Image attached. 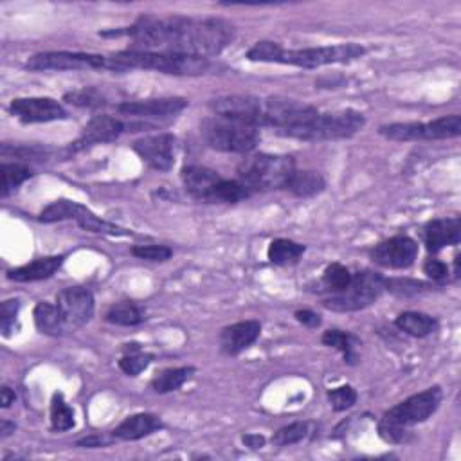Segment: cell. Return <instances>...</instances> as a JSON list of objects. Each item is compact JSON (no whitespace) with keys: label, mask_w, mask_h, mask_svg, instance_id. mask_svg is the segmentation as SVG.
I'll return each mask as SVG.
<instances>
[{"label":"cell","mask_w":461,"mask_h":461,"mask_svg":"<svg viewBox=\"0 0 461 461\" xmlns=\"http://www.w3.org/2000/svg\"><path fill=\"white\" fill-rule=\"evenodd\" d=\"M134 152L153 169L169 171L175 166L177 139L171 134H155L137 139Z\"/></svg>","instance_id":"e0dca14e"},{"label":"cell","mask_w":461,"mask_h":461,"mask_svg":"<svg viewBox=\"0 0 461 461\" xmlns=\"http://www.w3.org/2000/svg\"><path fill=\"white\" fill-rule=\"evenodd\" d=\"M366 125V118L357 111H337L319 112V116L305 127L296 139L300 141H337L350 139L358 134Z\"/></svg>","instance_id":"8fae6325"},{"label":"cell","mask_w":461,"mask_h":461,"mask_svg":"<svg viewBox=\"0 0 461 461\" xmlns=\"http://www.w3.org/2000/svg\"><path fill=\"white\" fill-rule=\"evenodd\" d=\"M201 136L210 148L224 153H249L259 143V128L220 116L204 119Z\"/></svg>","instance_id":"52a82bcc"},{"label":"cell","mask_w":461,"mask_h":461,"mask_svg":"<svg viewBox=\"0 0 461 461\" xmlns=\"http://www.w3.org/2000/svg\"><path fill=\"white\" fill-rule=\"evenodd\" d=\"M164 427L162 420L152 413H137L123 420L114 431L112 436L121 441H137L146 438Z\"/></svg>","instance_id":"603a6c76"},{"label":"cell","mask_w":461,"mask_h":461,"mask_svg":"<svg viewBox=\"0 0 461 461\" xmlns=\"http://www.w3.org/2000/svg\"><path fill=\"white\" fill-rule=\"evenodd\" d=\"M388 289V280L374 270L353 274L351 285L341 292L332 294L323 301V307L333 312H358L374 305Z\"/></svg>","instance_id":"ba28073f"},{"label":"cell","mask_w":461,"mask_h":461,"mask_svg":"<svg viewBox=\"0 0 461 461\" xmlns=\"http://www.w3.org/2000/svg\"><path fill=\"white\" fill-rule=\"evenodd\" d=\"M188 107L184 98H157V100H143V102H125L118 105V112L127 118L137 119H161L180 114Z\"/></svg>","instance_id":"ffe728a7"},{"label":"cell","mask_w":461,"mask_h":461,"mask_svg":"<svg viewBox=\"0 0 461 461\" xmlns=\"http://www.w3.org/2000/svg\"><path fill=\"white\" fill-rule=\"evenodd\" d=\"M65 102L76 107H86V109H98L107 103V98L103 92L98 88H81L65 96Z\"/></svg>","instance_id":"d590c367"},{"label":"cell","mask_w":461,"mask_h":461,"mask_svg":"<svg viewBox=\"0 0 461 461\" xmlns=\"http://www.w3.org/2000/svg\"><path fill=\"white\" fill-rule=\"evenodd\" d=\"M33 317H35L37 328H38L42 333H45V335L58 337V335H62L63 332H67L65 323H63V317H62L58 307L53 305V303H49V301H40V303L35 307Z\"/></svg>","instance_id":"484cf974"},{"label":"cell","mask_w":461,"mask_h":461,"mask_svg":"<svg viewBox=\"0 0 461 461\" xmlns=\"http://www.w3.org/2000/svg\"><path fill=\"white\" fill-rule=\"evenodd\" d=\"M242 440L251 449H261L265 445V438L261 434H245Z\"/></svg>","instance_id":"ee69618b"},{"label":"cell","mask_w":461,"mask_h":461,"mask_svg":"<svg viewBox=\"0 0 461 461\" xmlns=\"http://www.w3.org/2000/svg\"><path fill=\"white\" fill-rule=\"evenodd\" d=\"M192 375H193V367H190V366L169 367V370H164L153 377V381L150 383V388H152V391H155L159 395L171 393L186 384L192 379Z\"/></svg>","instance_id":"4316f807"},{"label":"cell","mask_w":461,"mask_h":461,"mask_svg":"<svg viewBox=\"0 0 461 461\" xmlns=\"http://www.w3.org/2000/svg\"><path fill=\"white\" fill-rule=\"evenodd\" d=\"M321 341H323L325 346L339 350L344 355V362H348V364H355V360L358 358L357 346L360 344V341L355 335L348 333V332L328 330V332H325Z\"/></svg>","instance_id":"f546056e"},{"label":"cell","mask_w":461,"mask_h":461,"mask_svg":"<svg viewBox=\"0 0 461 461\" xmlns=\"http://www.w3.org/2000/svg\"><path fill=\"white\" fill-rule=\"evenodd\" d=\"M56 307L63 317L67 332L85 326L95 317V296L83 287H67L58 292Z\"/></svg>","instance_id":"5bb4252c"},{"label":"cell","mask_w":461,"mask_h":461,"mask_svg":"<svg viewBox=\"0 0 461 461\" xmlns=\"http://www.w3.org/2000/svg\"><path fill=\"white\" fill-rule=\"evenodd\" d=\"M397 328L411 337H427L438 330V321L422 312H404L395 321Z\"/></svg>","instance_id":"83f0119b"},{"label":"cell","mask_w":461,"mask_h":461,"mask_svg":"<svg viewBox=\"0 0 461 461\" xmlns=\"http://www.w3.org/2000/svg\"><path fill=\"white\" fill-rule=\"evenodd\" d=\"M0 397H3V407H10L15 402V391H12V388H8V386L3 388Z\"/></svg>","instance_id":"f6af8a7d"},{"label":"cell","mask_w":461,"mask_h":461,"mask_svg":"<svg viewBox=\"0 0 461 461\" xmlns=\"http://www.w3.org/2000/svg\"><path fill=\"white\" fill-rule=\"evenodd\" d=\"M328 400H330L333 411L341 413V411H346L355 406L357 391L351 386H339V388L328 391Z\"/></svg>","instance_id":"74e56055"},{"label":"cell","mask_w":461,"mask_h":461,"mask_svg":"<svg viewBox=\"0 0 461 461\" xmlns=\"http://www.w3.org/2000/svg\"><path fill=\"white\" fill-rule=\"evenodd\" d=\"M19 310H21L19 300H8L3 303V307H0V330H3L6 337H10L12 332L15 330Z\"/></svg>","instance_id":"f35d334b"},{"label":"cell","mask_w":461,"mask_h":461,"mask_svg":"<svg viewBox=\"0 0 461 461\" xmlns=\"http://www.w3.org/2000/svg\"><path fill=\"white\" fill-rule=\"evenodd\" d=\"M441 399V388L432 386L391 407L379 424L381 438L388 443H407L411 440L409 427L429 420L438 411Z\"/></svg>","instance_id":"3957f363"},{"label":"cell","mask_w":461,"mask_h":461,"mask_svg":"<svg viewBox=\"0 0 461 461\" xmlns=\"http://www.w3.org/2000/svg\"><path fill=\"white\" fill-rule=\"evenodd\" d=\"M381 134L390 141H441L461 134V118L457 114L443 116L427 123H391L381 127Z\"/></svg>","instance_id":"7c38bea8"},{"label":"cell","mask_w":461,"mask_h":461,"mask_svg":"<svg viewBox=\"0 0 461 461\" xmlns=\"http://www.w3.org/2000/svg\"><path fill=\"white\" fill-rule=\"evenodd\" d=\"M296 319H298L301 325L309 326V328H317V326H321V316L316 314V312H312V310H298V312H296Z\"/></svg>","instance_id":"b9f144b4"},{"label":"cell","mask_w":461,"mask_h":461,"mask_svg":"<svg viewBox=\"0 0 461 461\" xmlns=\"http://www.w3.org/2000/svg\"><path fill=\"white\" fill-rule=\"evenodd\" d=\"M31 177H33V171L26 164L4 162L3 164V192H0V195H3V199H6L12 192H15L21 186V184H24Z\"/></svg>","instance_id":"d6a6232c"},{"label":"cell","mask_w":461,"mask_h":461,"mask_svg":"<svg viewBox=\"0 0 461 461\" xmlns=\"http://www.w3.org/2000/svg\"><path fill=\"white\" fill-rule=\"evenodd\" d=\"M105 317L109 323L118 326H137L146 319L143 309L132 301H121L112 305Z\"/></svg>","instance_id":"4dcf8cb0"},{"label":"cell","mask_w":461,"mask_h":461,"mask_svg":"<svg viewBox=\"0 0 461 461\" xmlns=\"http://www.w3.org/2000/svg\"><path fill=\"white\" fill-rule=\"evenodd\" d=\"M366 49L360 44H339L321 45L307 49H284L276 42H258L247 51V60L261 63H284L303 69H317L332 63H350L360 58Z\"/></svg>","instance_id":"7a4b0ae2"},{"label":"cell","mask_w":461,"mask_h":461,"mask_svg":"<svg viewBox=\"0 0 461 461\" xmlns=\"http://www.w3.org/2000/svg\"><path fill=\"white\" fill-rule=\"evenodd\" d=\"M29 70H86V69H107L116 70L112 56L70 53V51H49L31 56L26 63Z\"/></svg>","instance_id":"4fadbf2b"},{"label":"cell","mask_w":461,"mask_h":461,"mask_svg":"<svg viewBox=\"0 0 461 461\" xmlns=\"http://www.w3.org/2000/svg\"><path fill=\"white\" fill-rule=\"evenodd\" d=\"M112 441H116V438H114L112 434H111V436H90V438L79 440L78 445H79V447H90V449H95V447H107V445H111Z\"/></svg>","instance_id":"7bdbcfd3"},{"label":"cell","mask_w":461,"mask_h":461,"mask_svg":"<svg viewBox=\"0 0 461 461\" xmlns=\"http://www.w3.org/2000/svg\"><path fill=\"white\" fill-rule=\"evenodd\" d=\"M326 182L321 173L312 171V169H294L291 175L285 190L291 192L294 197L300 199H310L325 192Z\"/></svg>","instance_id":"d4e9b609"},{"label":"cell","mask_w":461,"mask_h":461,"mask_svg":"<svg viewBox=\"0 0 461 461\" xmlns=\"http://www.w3.org/2000/svg\"><path fill=\"white\" fill-rule=\"evenodd\" d=\"M305 251H307L305 245H301L298 242H292L287 238H278L268 245L267 256H268L270 263H274V265H291V263H296L305 254Z\"/></svg>","instance_id":"f1b7e54d"},{"label":"cell","mask_w":461,"mask_h":461,"mask_svg":"<svg viewBox=\"0 0 461 461\" xmlns=\"http://www.w3.org/2000/svg\"><path fill=\"white\" fill-rule=\"evenodd\" d=\"M112 60L116 63V72H125L128 69H144L173 76H201L210 69V60L204 58L136 49L121 51L114 54Z\"/></svg>","instance_id":"8992f818"},{"label":"cell","mask_w":461,"mask_h":461,"mask_svg":"<svg viewBox=\"0 0 461 461\" xmlns=\"http://www.w3.org/2000/svg\"><path fill=\"white\" fill-rule=\"evenodd\" d=\"M425 245L431 252H438L450 245H459L461 242V220L457 217L452 218H436L431 220L425 229Z\"/></svg>","instance_id":"7402d4cb"},{"label":"cell","mask_w":461,"mask_h":461,"mask_svg":"<svg viewBox=\"0 0 461 461\" xmlns=\"http://www.w3.org/2000/svg\"><path fill=\"white\" fill-rule=\"evenodd\" d=\"M351 280L353 274L341 263H330L323 272V287L326 292H330V296L344 292L351 285Z\"/></svg>","instance_id":"1f68e13d"},{"label":"cell","mask_w":461,"mask_h":461,"mask_svg":"<svg viewBox=\"0 0 461 461\" xmlns=\"http://www.w3.org/2000/svg\"><path fill=\"white\" fill-rule=\"evenodd\" d=\"M319 111L309 103L289 100V98H270L263 100V127H270L285 137L296 139V136L309 127Z\"/></svg>","instance_id":"9c48e42d"},{"label":"cell","mask_w":461,"mask_h":461,"mask_svg":"<svg viewBox=\"0 0 461 461\" xmlns=\"http://www.w3.org/2000/svg\"><path fill=\"white\" fill-rule=\"evenodd\" d=\"M215 116L252 125L256 128L263 127V100L252 96H222L210 103Z\"/></svg>","instance_id":"9a60e30c"},{"label":"cell","mask_w":461,"mask_h":461,"mask_svg":"<svg viewBox=\"0 0 461 461\" xmlns=\"http://www.w3.org/2000/svg\"><path fill=\"white\" fill-rule=\"evenodd\" d=\"M152 360H153L152 353H144L141 348H137V344H134L132 350L127 348V355L119 360V367L127 375L137 377L152 364Z\"/></svg>","instance_id":"e575fe53"},{"label":"cell","mask_w":461,"mask_h":461,"mask_svg":"<svg viewBox=\"0 0 461 461\" xmlns=\"http://www.w3.org/2000/svg\"><path fill=\"white\" fill-rule=\"evenodd\" d=\"M134 40L136 51L171 53L210 60L226 51L235 40V26L224 19L141 17L125 31L103 33Z\"/></svg>","instance_id":"6da1fadb"},{"label":"cell","mask_w":461,"mask_h":461,"mask_svg":"<svg viewBox=\"0 0 461 461\" xmlns=\"http://www.w3.org/2000/svg\"><path fill=\"white\" fill-rule=\"evenodd\" d=\"M180 177L186 192L195 201L208 204H236L249 199L254 193L240 180L224 178L218 171L199 164H190L186 168H182Z\"/></svg>","instance_id":"277c9868"},{"label":"cell","mask_w":461,"mask_h":461,"mask_svg":"<svg viewBox=\"0 0 461 461\" xmlns=\"http://www.w3.org/2000/svg\"><path fill=\"white\" fill-rule=\"evenodd\" d=\"M296 169V161L291 155L254 153L238 164V180L252 192L285 190L291 175Z\"/></svg>","instance_id":"5b68a950"},{"label":"cell","mask_w":461,"mask_h":461,"mask_svg":"<svg viewBox=\"0 0 461 461\" xmlns=\"http://www.w3.org/2000/svg\"><path fill=\"white\" fill-rule=\"evenodd\" d=\"M309 434V425L303 422H294L291 425L282 427L280 431H276L272 436V443L278 447H289L303 441Z\"/></svg>","instance_id":"8d00e7d4"},{"label":"cell","mask_w":461,"mask_h":461,"mask_svg":"<svg viewBox=\"0 0 461 461\" xmlns=\"http://www.w3.org/2000/svg\"><path fill=\"white\" fill-rule=\"evenodd\" d=\"M261 335V323L256 319H247L226 326L220 333V348L226 355H238L251 348Z\"/></svg>","instance_id":"44dd1931"},{"label":"cell","mask_w":461,"mask_h":461,"mask_svg":"<svg viewBox=\"0 0 461 461\" xmlns=\"http://www.w3.org/2000/svg\"><path fill=\"white\" fill-rule=\"evenodd\" d=\"M132 254L139 259H146V261H155V263H162L168 261L173 254V251L166 245H136L132 249Z\"/></svg>","instance_id":"ab89813d"},{"label":"cell","mask_w":461,"mask_h":461,"mask_svg":"<svg viewBox=\"0 0 461 461\" xmlns=\"http://www.w3.org/2000/svg\"><path fill=\"white\" fill-rule=\"evenodd\" d=\"M40 222L44 224H54V222H63V220H74L81 229L90 231V233H102V235H111V236H130L132 231L123 229L116 224H111L100 217H96L88 208L81 206L79 202L60 199L51 202L38 217Z\"/></svg>","instance_id":"30bf717a"},{"label":"cell","mask_w":461,"mask_h":461,"mask_svg":"<svg viewBox=\"0 0 461 461\" xmlns=\"http://www.w3.org/2000/svg\"><path fill=\"white\" fill-rule=\"evenodd\" d=\"M63 256H45L38 258L28 265L17 267L8 270V278L17 284H31V282H42L49 280L51 276H54L56 270L63 265Z\"/></svg>","instance_id":"cb8c5ba5"},{"label":"cell","mask_w":461,"mask_h":461,"mask_svg":"<svg viewBox=\"0 0 461 461\" xmlns=\"http://www.w3.org/2000/svg\"><path fill=\"white\" fill-rule=\"evenodd\" d=\"M424 272L429 276L431 280H434V282H441V280H445L447 276H449V267H447V263H443L441 259L431 258V259H427V261H425V265H424Z\"/></svg>","instance_id":"60d3db41"},{"label":"cell","mask_w":461,"mask_h":461,"mask_svg":"<svg viewBox=\"0 0 461 461\" xmlns=\"http://www.w3.org/2000/svg\"><path fill=\"white\" fill-rule=\"evenodd\" d=\"M0 432H3L0 436L8 438L12 432H15V424H10L8 420H3V422H0Z\"/></svg>","instance_id":"bcb514c9"},{"label":"cell","mask_w":461,"mask_h":461,"mask_svg":"<svg viewBox=\"0 0 461 461\" xmlns=\"http://www.w3.org/2000/svg\"><path fill=\"white\" fill-rule=\"evenodd\" d=\"M416 256L418 243L406 235L384 240L372 251L374 261L386 268H407L415 263Z\"/></svg>","instance_id":"ac0fdd59"},{"label":"cell","mask_w":461,"mask_h":461,"mask_svg":"<svg viewBox=\"0 0 461 461\" xmlns=\"http://www.w3.org/2000/svg\"><path fill=\"white\" fill-rule=\"evenodd\" d=\"M74 411L72 407L65 402L62 393H54L53 402H51V425L58 432L70 431L74 427Z\"/></svg>","instance_id":"836d02e7"},{"label":"cell","mask_w":461,"mask_h":461,"mask_svg":"<svg viewBox=\"0 0 461 461\" xmlns=\"http://www.w3.org/2000/svg\"><path fill=\"white\" fill-rule=\"evenodd\" d=\"M127 125L119 119V118H114V116H96L92 118L81 136L78 137V141H74L70 146H69V152H79V150H85L88 146H95V144H103V143H112L116 141L123 132H127Z\"/></svg>","instance_id":"d6986e66"},{"label":"cell","mask_w":461,"mask_h":461,"mask_svg":"<svg viewBox=\"0 0 461 461\" xmlns=\"http://www.w3.org/2000/svg\"><path fill=\"white\" fill-rule=\"evenodd\" d=\"M10 112L24 125L51 123L67 119V111L53 98H17L10 105Z\"/></svg>","instance_id":"2e32d148"}]
</instances>
